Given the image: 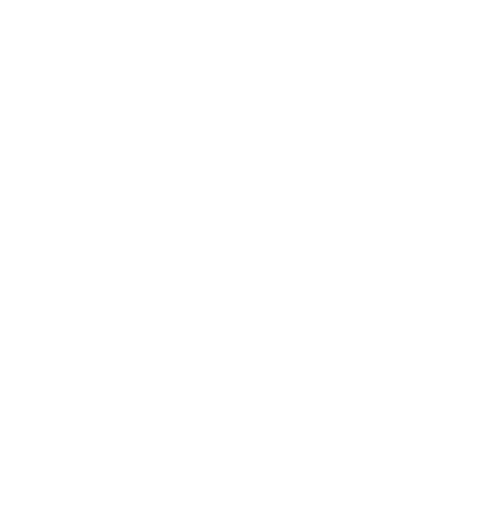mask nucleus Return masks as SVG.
I'll return each mask as SVG.
<instances>
[]
</instances>
